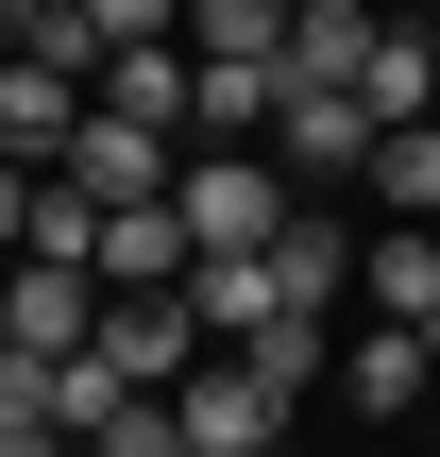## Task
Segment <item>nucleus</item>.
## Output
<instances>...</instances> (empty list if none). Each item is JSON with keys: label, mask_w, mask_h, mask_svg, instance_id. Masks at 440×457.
<instances>
[{"label": "nucleus", "mask_w": 440, "mask_h": 457, "mask_svg": "<svg viewBox=\"0 0 440 457\" xmlns=\"http://www.w3.org/2000/svg\"><path fill=\"white\" fill-rule=\"evenodd\" d=\"M170 407H187V457H271V441H288V407H305V390H288V373H254V356L220 339V356H203V373H187Z\"/></svg>", "instance_id": "f257e3e1"}, {"label": "nucleus", "mask_w": 440, "mask_h": 457, "mask_svg": "<svg viewBox=\"0 0 440 457\" xmlns=\"http://www.w3.org/2000/svg\"><path fill=\"white\" fill-rule=\"evenodd\" d=\"M170 204H187V237H203V254H271V220H288V187L254 170V136L187 153V170H170Z\"/></svg>", "instance_id": "f03ea898"}, {"label": "nucleus", "mask_w": 440, "mask_h": 457, "mask_svg": "<svg viewBox=\"0 0 440 457\" xmlns=\"http://www.w3.org/2000/svg\"><path fill=\"white\" fill-rule=\"evenodd\" d=\"M102 373H136V390H187L203 373V305L187 288H102V339H85Z\"/></svg>", "instance_id": "7ed1b4c3"}, {"label": "nucleus", "mask_w": 440, "mask_h": 457, "mask_svg": "<svg viewBox=\"0 0 440 457\" xmlns=\"http://www.w3.org/2000/svg\"><path fill=\"white\" fill-rule=\"evenodd\" d=\"M271 153H288V170H322V187H356V170H373V102H356V85H322V68H288Z\"/></svg>", "instance_id": "20e7f679"}, {"label": "nucleus", "mask_w": 440, "mask_h": 457, "mask_svg": "<svg viewBox=\"0 0 440 457\" xmlns=\"http://www.w3.org/2000/svg\"><path fill=\"white\" fill-rule=\"evenodd\" d=\"M0 339L85 356V339H102V271H68V254H0Z\"/></svg>", "instance_id": "39448f33"}, {"label": "nucleus", "mask_w": 440, "mask_h": 457, "mask_svg": "<svg viewBox=\"0 0 440 457\" xmlns=\"http://www.w3.org/2000/svg\"><path fill=\"white\" fill-rule=\"evenodd\" d=\"M51 170H68L85 204H170V136H153V119H119V102H85V136H68Z\"/></svg>", "instance_id": "423d86ee"}, {"label": "nucleus", "mask_w": 440, "mask_h": 457, "mask_svg": "<svg viewBox=\"0 0 440 457\" xmlns=\"http://www.w3.org/2000/svg\"><path fill=\"white\" fill-rule=\"evenodd\" d=\"M85 136V68H51V51H0V153L17 170H51Z\"/></svg>", "instance_id": "0eeeda50"}, {"label": "nucleus", "mask_w": 440, "mask_h": 457, "mask_svg": "<svg viewBox=\"0 0 440 457\" xmlns=\"http://www.w3.org/2000/svg\"><path fill=\"white\" fill-rule=\"evenodd\" d=\"M85 102H119V119H153V136H187V102H203V51H170V34H136V51H102V68H85Z\"/></svg>", "instance_id": "6e6552de"}, {"label": "nucleus", "mask_w": 440, "mask_h": 457, "mask_svg": "<svg viewBox=\"0 0 440 457\" xmlns=\"http://www.w3.org/2000/svg\"><path fill=\"white\" fill-rule=\"evenodd\" d=\"M187 204H102V288H187Z\"/></svg>", "instance_id": "1a4fd4ad"}, {"label": "nucleus", "mask_w": 440, "mask_h": 457, "mask_svg": "<svg viewBox=\"0 0 440 457\" xmlns=\"http://www.w3.org/2000/svg\"><path fill=\"white\" fill-rule=\"evenodd\" d=\"M271 288H288V305H305V322H322V305H339V288H356V237H339V220H322V204H288V220H271Z\"/></svg>", "instance_id": "9d476101"}, {"label": "nucleus", "mask_w": 440, "mask_h": 457, "mask_svg": "<svg viewBox=\"0 0 440 457\" xmlns=\"http://www.w3.org/2000/svg\"><path fill=\"white\" fill-rule=\"evenodd\" d=\"M271 102H288V51H203V136H271Z\"/></svg>", "instance_id": "9b49d317"}, {"label": "nucleus", "mask_w": 440, "mask_h": 457, "mask_svg": "<svg viewBox=\"0 0 440 457\" xmlns=\"http://www.w3.org/2000/svg\"><path fill=\"white\" fill-rule=\"evenodd\" d=\"M339 390H356L373 424H407V407L440 390V356H424V322H390V339H356V356H339Z\"/></svg>", "instance_id": "f8f14e48"}, {"label": "nucleus", "mask_w": 440, "mask_h": 457, "mask_svg": "<svg viewBox=\"0 0 440 457\" xmlns=\"http://www.w3.org/2000/svg\"><path fill=\"white\" fill-rule=\"evenodd\" d=\"M356 288H373L390 322H440V237H424V220H390V237L356 254Z\"/></svg>", "instance_id": "ddd939ff"}, {"label": "nucleus", "mask_w": 440, "mask_h": 457, "mask_svg": "<svg viewBox=\"0 0 440 457\" xmlns=\"http://www.w3.org/2000/svg\"><path fill=\"white\" fill-rule=\"evenodd\" d=\"M356 187H390V220H440V119H390Z\"/></svg>", "instance_id": "4468645a"}, {"label": "nucleus", "mask_w": 440, "mask_h": 457, "mask_svg": "<svg viewBox=\"0 0 440 457\" xmlns=\"http://www.w3.org/2000/svg\"><path fill=\"white\" fill-rule=\"evenodd\" d=\"M17 254H68V271H102V204L68 187V170H34V237Z\"/></svg>", "instance_id": "2eb2a0df"}, {"label": "nucleus", "mask_w": 440, "mask_h": 457, "mask_svg": "<svg viewBox=\"0 0 440 457\" xmlns=\"http://www.w3.org/2000/svg\"><path fill=\"white\" fill-rule=\"evenodd\" d=\"M203 51H288V0H187Z\"/></svg>", "instance_id": "dca6fc26"}, {"label": "nucleus", "mask_w": 440, "mask_h": 457, "mask_svg": "<svg viewBox=\"0 0 440 457\" xmlns=\"http://www.w3.org/2000/svg\"><path fill=\"white\" fill-rule=\"evenodd\" d=\"M102 17V51H136V34H187V0H85Z\"/></svg>", "instance_id": "f3484780"}, {"label": "nucleus", "mask_w": 440, "mask_h": 457, "mask_svg": "<svg viewBox=\"0 0 440 457\" xmlns=\"http://www.w3.org/2000/svg\"><path fill=\"white\" fill-rule=\"evenodd\" d=\"M17 237H34V170L0 153V254H17Z\"/></svg>", "instance_id": "a211bd4d"}, {"label": "nucleus", "mask_w": 440, "mask_h": 457, "mask_svg": "<svg viewBox=\"0 0 440 457\" xmlns=\"http://www.w3.org/2000/svg\"><path fill=\"white\" fill-rule=\"evenodd\" d=\"M424 356H440V322H424Z\"/></svg>", "instance_id": "6ab92c4d"}, {"label": "nucleus", "mask_w": 440, "mask_h": 457, "mask_svg": "<svg viewBox=\"0 0 440 457\" xmlns=\"http://www.w3.org/2000/svg\"><path fill=\"white\" fill-rule=\"evenodd\" d=\"M424 119H440V102H424Z\"/></svg>", "instance_id": "aec40b11"}]
</instances>
